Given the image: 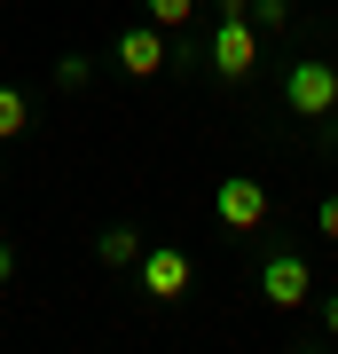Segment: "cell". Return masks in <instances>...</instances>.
Wrapping results in <instances>:
<instances>
[{"instance_id":"obj_1","label":"cell","mask_w":338,"mask_h":354,"mask_svg":"<svg viewBox=\"0 0 338 354\" xmlns=\"http://www.w3.org/2000/svg\"><path fill=\"white\" fill-rule=\"evenodd\" d=\"M252 299L276 307V315H291V307L314 299V260H307L299 236H267L260 228V244H252Z\"/></svg>"},{"instance_id":"obj_16","label":"cell","mask_w":338,"mask_h":354,"mask_svg":"<svg viewBox=\"0 0 338 354\" xmlns=\"http://www.w3.org/2000/svg\"><path fill=\"white\" fill-rule=\"evenodd\" d=\"M0 189H8V165H0Z\"/></svg>"},{"instance_id":"obj_5","label":"cell","mask_w":338,"mask_h":354,"mask_svg":"<svg viewBox=\"0 0 338 354\" xmlns=\"http://www.w3.org/2000/svg\"><path fill=\"white\" fill-rule=\"evenodd\" d=\"M134 283H142L150 307H173V299H189V283H197V260H189L181 244H150V252L134 260Z\"/></svg>"},{"instance_id":"obj_15","label":"cell","mask_w":338,"mask_h":354,"mask_svg":"<svg viewBox=\"0 0 338 354\" xmlns=\"http://www.w3.org/2000/svg\"><path fill=\"white\" fill-rule=\"evenodd\" d=\"M213 16H252V0H213Z\"/></svg>"},{"instance_id":"obj_10","label":"cell","mask_w":338,"mask_h":354,"mask_svg":"<svg viewBox=\"0 0 338 354\" xmlns=\"http://www.w3.org/2000/svg\"><path fill=\"white\" fill-rule=\"evenodd\" d=\"M150 8V24H165V32H189L197 24V0H142Z\"/></svg>"},{"instance_id":"obj_2","label":"cell","mask_w":338,"mask_h":354,"mask_svg":"<svg viewBox=\"0 0 338 354\" xmlns=\"http://www.w3.org/2000/svg\"><path fill=\"white\" fill-rule=\"evenodd\" d=\"M276 111L307 118V127H338V55L299 48L276 64Z\"/></svg>"},{"instance_id":"obj_11","label":"cell","mask_w":338,"mask_h":354,"mask_svg":"<svg viewBox=\"0 0 338 354\" xmlns=\"http://www.w3.org/2000/svg\"><path fill=\"white\" fill-rule=\"evenodd\" d=\"M252 24H260V32H291L299 8H291V0H252Z\"/></svg>"},{"instance_id":"obj_6","label":"cell","mask_w":338,"mask_h":354,"mask_svg":"<svg viewBox=\"0 0 338 354\" xmlns=\"http://www.w3.org/2000/svg\"><path fill=\"white\" fill-rule=\"evenodd\" d=\"M111 64H118L126 79H158L165 64H173V32H165V24H126V32L111 39Z\"/></svg>"},{"instance_id":"obj_12","label":"cell","mask_w":338,"mask_h":354,"mask_svg":"<svg viewBox=\"0 0 338 354\" xmlns=\"http://www.w3.org/2000/svg\"><path fill=\"white\" fill-rule=\"evenodd\" d=\"M314 236H323V244H338V189H323V197H314Z\"/></svg>"},{"instance_id":"obj_8","label":"cell","mask_w":338,"mask_h":354,"mask_svg":"<svg viewBox=\"0 0 338 354\" xmlns=\"http://www.w3.org/2000/svg\"><path fill=\"white\" fill-rule=\"evenodd\" d=\"M24 127H32V95L24 87H0V142H16Z\"/></svg>"},{"instance_id":"obj_14","label":"cell","mask_w":338,"mask_h":354,"mask_svg":"<svg viewBox=\"0 0 338 354\" xmlns=\"http://www.w3.org/2000/svg\"><path fill=\"white\" fill-rule=\"evenodd\" d=\"M323 330L338 339V291H323Z\"/></svg>"},{"instance_id":"obj_7","label":"cell","mask_w":338,"mask_h":354,"mask_svg":"<svg viewBox=\"0 0 338 354\" xmlns=\"http://www.w3.org/2000/svg\"><path fill=\"white\" fill-rule=\"evenodd\" d=\"M150 252V228H134V221H111V228H95V260L111 268V276H134V260Z\"/></svg>"},{"instance_id":"obj_3","label":"cell","mask_w":338,"mask_h":354,"mask_svg":"<svg viewBox=\"0 0 338 354\" xmlns=\"http://www.w3.org/2000/svg\"><path fill=\"white\" fill-rule=\"evenodd\" d=\"M260 24L252 16H213V32H205V71L220 79V87H252L260 79Z\"/></svg>"},{"instance_id":"obj_13","label":"cell","mask_w":338,"mask_h":354,"mask_svg":"<svg viewBox=\"0 0 338 354\" xmlns=\"http://www.w3.org/2000/svg\"><path fill=\"white\" fill-rule=\"evenodd\" d=\"M8 283H16V244L0 236V291H8Z\"/></svg>"},{"instance_id":"obj_4","label":"cell","mask_w":338,"mask_h":354,"mask_svg":"<svg viewBox=\"0 0 338 354\" xmlns=\"http://www.w3.org/2000/svg\"><path fill=\"white\" fill-rule=\"evenodd\" d=\"M213 221L228 228V236H260V228L276 221L267 181H260V174H220V181H213Z\"/></svg>"},{"instance_id":"obj_9","label":"cell","mask_w":338,"mask_h":354,"mask_svg":"<svg viewBox=\"0 0 338 354\" xmlns=\"http://www.w3.org/2000/svg\"><path fill=\"white\" fill-rule=\"evenodd\" d=\"M55 87L63 95H87L95 87V55H55Z\"/></svg>"}]
</instances>
